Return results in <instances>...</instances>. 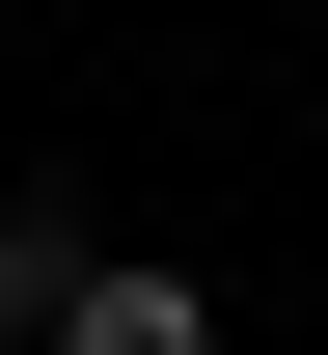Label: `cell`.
<instances>
[{"label": "cell", "instance_id": "1", "mask_svg": "<svg viewBox=\"0 0 328 355\" xmlns=\"http://www.w3.org/2000/svg\"><path fill=\"white\" fill-rule=\"evenodd\" d=\"M55 355H219V301H191V273H83V301H55Z\"/></svg>", "mask_w": 328, "mask_h": 355}, {"label": "cell", "instance_id": "2", "mask_svg": "<svg viewBox=\"0 0 328 355\" xmlns=\"http://www.w3.org/2000/svg\"><path fill=\"white\" fill-rule=\"evenodd\" d=\"M83 273H110V246L55 219V191H0V328H55V301H83Z\"/></svg>", "mask_w": 328, "mask_h": 355}]
</instances>
